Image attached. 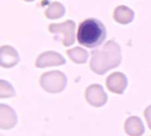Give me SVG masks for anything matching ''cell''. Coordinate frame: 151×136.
Masks as SVG:
<instances>
[{
  "label": "cell",
  "mask_w": 151,
  "mask_h": 136,
  "mask_svg": "<svg viewBox=\"0 0 151 136\" xmlns=\"http://www.w3.org/2000/svg\"><path fill=\"white\" fill-rule=\"evenodd\" d=\"M125 130L130 136H141L144 134L145 128L140 118L131 117L126 121Z\"/></svg>",
  "instance_id": "obj_3"
},
{
  "label": "cell",
  "mask_w": 151,
  "mask_h": 136,
  "mask_svg": "<svg viewBox=\"0 0 151 136\" xmlns=\"http://www.w3.org/2000/svg\"><path fill=\"white\" fill-rule=\"evenodd\" d=\"M106 38V29L104 24L96 19L82 21L78 28L77 40L80 44L88 48L100 46Z\"/></svg>",
  "instance_id": "obj_1"
},
{
  "label": "cell",
  "mask_w": 151,
  "mask_h": 136,
  "mask_svg": "<svg viewBox=\"0 0 151 136\" xmlns=\"http://www.w3.org/2000/svg\"><path fill=\"white\" fill-rule=\"evenodd\" d=\"M144 116H145L146 120H147V122H148L149 127L151 129V105L150 106H149V107L145 110V112H144Z\"/></svg>",
  "instance_id": "obj_4"
},
{
  "label": "cell",
  "mask_w": 151,
  "mask_h": 136,
  "mask_svg": "<svg viewBox=\"0 0 151 136\" xmlns=\"http://www.w3.org/2000/svg\"><path fill=\"white\" fill-rule=\"evenodd\" d=\"M86 97L89 104L96 106V107H101L104 105L107 101V96L104 93V91L102 90V88L100 87L89 88L87 92Z\"/></svg>",
  "instance_id": "obj_2"
}]
</instances>
